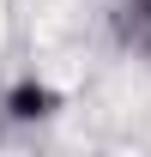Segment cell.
Here are the masks:
<instances>
[{"instance_id": "cell-1", "label": "cell", "mask_w": 151, "mask_h": 157, "mask_svg": "<svg viewBox=\"0 0 151 157\" xmlns=\"http://www.w3.org/2000/svg\"><path fill=\"white\" fill-rule=\"evenodd\" d=\"M73 36H79V12H73V0H37V42L55 55V78H73V67H67Z\"/></svg>"}, {"instance_id": "cell-2", "label": "cell", "mask_w": 151, "mask_h": 157, "mask_svg": "<svg viewBox=\"0 0 151 157\" xmlns=\"http://www.w3.org/2000/svg\"><path fill=\"white\" fill-rule=\"evenodd\" d=\"M0 36H6V0H0Z\"/></svg>"}]
</instances>
